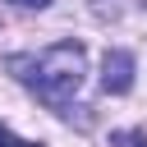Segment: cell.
<instances>
[{
  "instance_id": "obj_1",
  "label": "cell",
  "mask_w": 147,
  "mask_h": 147,
  "mask_svg": "<svg viewBox=\"0 0 147 147\" xmlns=\"http://www.w3.org/2000/svg\"><path fill=\"white\" fill-rule=\"evenodd\" d=\"M5 64H9V74L41 106H51L60 115L69 110V101L78 96V87L87 78V51H83V41H55L41 55H9Z\"/></svg>"
},
{
  "instance_id": "obj_2",
  "label": "cell",
  "mask_w": 147,
  "mask_h": 147,
  "mask_svg": "<svg viewBox=\"0 0 147 147\" xmlns=\"http://www.w3.org/2000/svg\"><path fill=\"white\" fill-rule=\"evenodd\" d=\"M133 69H138V60H133V51H106V60H101V87H106V96H124L129 87H133Z\"/></svg>"
},
{
  "instance_id": "obj_3",
  "label": "cell",
  "mask_w": 147,
  "mask_h": 147,
  "mask_svg": "<svg viewBox=\"0 0 147 147\" xmlns=\"http://www.w3.org/2000/svg\"><path fill=\"white\" fill-rule=\"evenodd\" d=\"M110 147H147V133H138V129H115V133H110Z\"/></svg>"
},
{
  "instance_id": "obj_4",
  "label": "cell",
  "mask_w": 147,
  "mask_h": 147,
  "mask_svg": "<svg viewBox=\"0 0 147 147\" xmlns=\"http://www.w3.org/2000/svg\"><path fill=\"white\" fill-rule=\"evenodd\" d=\"M0 147H46L41 138H18L9 124H0Z\"/></svg>"
},
{
  "instance_id": "obj_5",
  "label": "cell",
  "mask_w": 147,
  "mask_h": 147,
  "mask_svg": "<svg viewBox=\"0 0 147 147\" xmlns=\"http://www.w3.org/2000/svg\"><path fill=\"white\" fill-rule=\"evenodd\" d=\"M9 5H18V9H46L51 0H9Z\"/></svg>"
}]
</instances>
